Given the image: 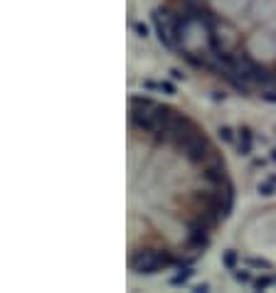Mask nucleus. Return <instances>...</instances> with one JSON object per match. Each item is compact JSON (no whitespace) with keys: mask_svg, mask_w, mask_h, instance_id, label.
I'll return each mask as SVG.
<instances>
[{"mask_svg":"<svg viewBox=\"0 0 276 293\" xmlns=\"http://www.w3.org/2000/svg\"><path fill=\"white\" fill-rule=\"evenodd\" d=\"M180 266V261L168 249H140L129 256V269L140 276H155L163 269Z\"/></svg>","mask_w":276,"mask_h":293,"instance_id":"f257e3e1","label":"nucleus"},{"mask_svg":"<svg viewBox=\"0 0 276 293\" xmlns=\"http://www.w3.org/2000/svg\"><path fill=\"white\" fill-rule=\"evenodd\" d=\"M183 155H185L188 163H193V165H207V163L214 158V146L200 133V136H195V138L190 141V146L183 150Z\"/></svg>","mask_w":276,"mask_h":293,"instance_id":"f03ea898","label":"nucleus"},{"mask_svg":"<svg viewBox=\"0 0 276 293\" xmlns=\"http://www.w3.org/2000/svg\"><path fill=\"white\" fill-rule=\"evenodd\" d=\"M129 123H131V128H136L140 133H148V136L160 128L153 111H143V109H129Z\"/></svg>","mask_w":276,"mask_h":293,"instance_id":"7ed1b4c3","label":"nucleus"},{"mask_svg":"<svg viewBox=\"0 0 276 293\" xmlns=\"http://www.w3.org/2000/svg\"><path fill=\"white\" fill-rule=\"evenodd\" d=\"M203 177H205L209 185H214V187H219V185H224L227 180H229V175H227V165H224V160H219V158H214L212 163H207L205 170H203Z\"/></svg>","mask_w":276,"mask_h":293,"instance_id":"20e7f679","label":"nucleus"},{"mask_svg":"<svg viewBox=\"0 0 276 293\" xmlns=\"http://www.w3.org/2000/svg\"><path fill=\"white\" fill-rule=\"evenodd\" d=\"M252 150H254V133L247 123H242L237 128V153L247 158V155H252Z\"/></svg>","mask_w":276,"mask_h":293,"instance_id":"39448f33","label":"nucleus"},{"mask_svg":"<svg viewBox=\"0 0 276 293\" xmlns=\"http://www.w3.org/2000/svg\"><path fill=\"white\" fill-rule=\"evenodd\" d=\"M143 89L145 91H160V94H168V96H175L178 89L173 81H153V79H145L143 81Z\"/></svg>","mask_w":276,"mask_h":293,"instance_id":"423d86ee","label":"nucleus"},{"mask_svg":"<svg viewBox=\"0 0 276 293\" xmlns=\"http://www.w3.org/2000/svg\"><path fill=\"white\" fill-rule=\"evenodd\" d=\"M158 101H153L150 96H140V94H131L129 96V106L131 109H143V111H153Z\"/></svg>","mask_w":276,"mask_h":293,"instance_id":"0eeeda50","label":"nucleus"},{"mask_svg":"<svg viewBox=\"0 0 276 293\" xmlns=\"http://www.w3.org/2000/svg\"><path fill=\"white\" fill-rule=\"evenodd\" d=\"M244 264H247L249 269H259V271H274V264H272V261H267V259H262V256H247V259H244Z\"/></svg>","mask_w":276,"mask_h":293,"instance_id":"6e6552de","label":"nucleus"},{"mask_svg":"<svg viewBox=\"0 0 276 293\" xmlns=\"http://www.w3.org/2000/svg\"><path fill=\"white\" fill-rule=\"evenodd\" d=\"M237 264H239V251L227 249V251L222 254V266H224L227 271H234V269H237Z\"/></svg>","mask_w":276,"mask_h":293,"instance_id":"1a4fd4ad","label":"nucleus"},{"mask_svg":"<svg viewBox=\"0 0 276 293\" xmlns=\"http://www.w3.org/2000/svg\"><path fill=\"white\" fill-rule=\"evenodd\" d=\"M193 276H195V269H193V266H185L180 274H175V276L170 279V286H185Z\"/></svg>","mask_w":276,"mask_h":293,"instance_id":"9d476101","label":"nucleus"},{"mask_svg":"<svg viewBox=\"0 0 276 293\" xmlns=\"http://www.w3.org/2000/svg\"><path fill=\"white\" fill-rule=\"evenodd\" d=\"M272 286H276V279L269 276V274H264V276H259V279L252 281V289H254V291H269Z\"/></svg>","mask_w":276,"mask_h":293,"instance_id":"9b49d317","label":"nucleus"},{"mask_svg":"<svg viewBox=\"0 0 276 293\" xmlns=\"http://www.w3.org/2000/svg\"><path fill=\"white\" fill-rule=\"evenodd\" d=\"M217 136H219L222 143H234V141H237V131H234L232 126H219V128H217Z\"/></svg>","mask_w":276,"mask_h":293,"instance_id":"f8f14e48","label":"nucleus"},{"mask_svg":"<svg viewBox=\"0 0 276 293\" xmlns=\"http://www.w3.org/2000/svg\"><path fill=\"white\" fill-rule=\"evenodd\" d=\"M232 276H234V281H237V284H242V286L254 281V279H252V271H249V266H247V269H239V266H237V269L232 271Z\"/></svg>","mask_w":276,"mask_h":293,"instance_id":"ddd939ff","label":"nucleus"},{"mask_svg":"<svg viewBox=\"0 0 276 293\" xmlns=\"http://www.w3.org/2000/svg\"><path fill=\"white\" fill-rule=\"evenodd\" d=\"M257 192L262 195V197H272L276 192V182L274 180H264V182H259L257 185Z\"/></svg>","mask_w":276,"mask_h":293,"instance_id":"4468645a","label":"nucleus"},{"mask_svg":"<svg viewBox=\"0 0 276 293\" xmlns=\"http://www.w3.org/2000/svg\"><path fill=\"white\" fill-rule=\"evenodd\" d=\"M134 32H136L138 37H143V40H145V37L150 35V30H148V25H143V22H134Z\"/></svg>","mask_w":276,"mask_h":293,"instance_id":"2eb2a0df","label":"nucleus"},{"mask_svg":"<svg viewBox=\"0 0 276 293\" xmlns=\"http://www.w3.org/2000/svg\"><path fill=\"white\" fill-rule=\"evenodd\" d=\"M259 96H262V101H267V104H276V91H272V89H264Z\"/></svg>","mask_w":276,"mask_h":293,"instance_id":"dca6fc26","label":"nucleus"},{"mask_svg":"<svg viewBox=\"0 0 276 293\" xmlns=\"http://www.w3.org/2000/svg\"><path fill=\"white\" fill-rule=\"evenodd\" d=\"M170 76H173L175 81H183V79H185V72H180V69H170Z\"/></svg>","mask_w":276,"mask_h":293,"instance_id":"f3484780","label":"nucleus"},{"mask_svg":"<svg viewBox=\"0 0 276 293\" xmlns=\"http://www.w3.org/2000/svg\"><path fill=\"white\" fill-rule=\"evenodd\" d=\"M207 291H209L207 284H198V286H193V293H207Z\"/></svg>","mask_w":276,"mask_h":293,"instance_id":"a211bd4d","label":"nucleus"},{"mask_svg":"<svg viewBox=\"0 0 276 293\" xmlns=\"http://www.w3.org/2000/svg\"><path fill=\"white\" fill-rule=\"evenodd\" d=\"M272 160H274V163H276V148H274V150H272Z\"/></svg>","mask_w":276,"mask_h":293,"instance_id":"6ab92c4d","label":"nucleus"},{"mask_svg":"<svg viewBox=\"0 0 276 293\" xmlns=\"http://www.w3.org/2000/svg\"><path fill=\"white\" fill-rule=\"evenodd\" d=\"M269 180H274V182H276V175H272V177H269Z\"/></svg>","mask_w":276,"mask_h":293,"instance_id":"aec40b11","label":"nucleus"}]
</instances>
